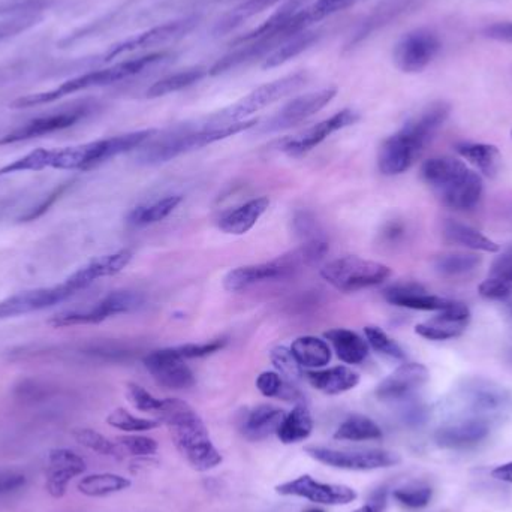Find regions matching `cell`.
Masks as SVG:
<instances>
[{
  "mask_svg": "<svg viewBox=\"0 0 512 512\" xmlns=\"http://www.w3.org/2000/svg\"><path fill=\"white\" fill-rule=\"evenodd\" d=\"M325 282L342 292H355L381 285L391 276V268L382 262L348 255L328 262L321 270Z\"/></svg>",
  "mask_w": 512,
  "mask_h": 512,
  "instance_id": "cell-8",
  "label": "cell"
},
{
  "mask_svg": "<svg viewBox=\"0 0 512 512\" xmlns=\"http://www.w3.org/2000/svg\"><path fill=\"white\" fill-rule=\"evenodd\" d=\"M108 426L114 429L122 430L126 433H143L149 430L158 429L161 426V421L147 420V418L135 417L131 412L123 408L114 409L107 417Z\"/></svg>",
  "mask_w": 512,
  "mask_h": 512,
  "instance_id": "cell-44",
  "label": "cell"
},
{
  "mask_svg": "<svg viewBox=\"0 0 512 512\" xmlns=\"http://www.w3.org/2000/svg\"><path fill=\"white\" fill-rule=\"evenodd\" d=\"M306 454L322 465L342 471L367 472L393 468L402 457L388 450H336L328 447H306Z\"/></svg>",
  "mask_w": 512,
  "mask_h": 512,
  "instance_id": "cell-9",
  "label": "cell"
},
{
  "mask_svg": "<svg viewBox=\"0 0 512 512\" xmlns=\"http://www.w3.org/2000/svg\"><path fill=\"white\" fill-rule=\"evenodd\" d=\"M303 264H306V259H304L301 249H297V251L279 256L273 261L234 268L225 276L224 288L230 292H240L255 283L283 279V277L291 276L295 271L300 270Z\"/></svg>",
  "mask_w": 512,
  "mask_h": 512,
  "instance_id": "cell-13",
  "label": "cell"
},
{
  "mask_svg": "<svg viewBox=\"0 0 512 512\" xmlns=\"http://www.w3.org/2000/svg\"><path fill=\"white\" fill-rule=\"evenodd\" d=\"M132 486L129 478L117 474H93L81 478L77 490L87 498H105L114 493L123 492Z\"/></svg>",
  "mask_w": 512,
  "mask_h": 512,
  "instance_id": "cell-39",
  "label": "cell"
},
{
  "mask_svg": "<svg viewBox=\"0 0 512 512\" xmlns=\"http://www.w3.org/2000/svg\"><path fill=\"white\" fill-rule=\"evenodd\" d=\"M442 50V39L435 30L421 27L405 33L393 48V62L405 74L424 71Z\"/></svg>",
  "mask_w": 512,
  "mask_h": 512,
  "instance_id": "cell-10",
  "label": "cell"
},
{
  "mask_svg": "<svg viewBox=\"0 0 512 512\" xmlns=\"http://www.w3.org/2000/svg\"><path fill=\"white\" fill-rule=\"evenodd\" d=\"M286 412L273 405H259L246 414L242 433L248 441L258 442L277 435Z\"/></svg>",
  "mask_w": 512,
  "mask_h": 512,
  "instance_id": "cell-27",
  "label": "cell"
},
{
  "mask_svg": "<svg viewBox=\"0 0 512 512\" xmlns=\"http://www.w3.org/2000/svg\"><path fill=\"white\" fill-rule=\"evenodd\" d=\"M358 120H360L358 113L345 108V110L333 114L328 119L310 126L309 129L300 132L295 137L288 138L285 144H283V152L286 155L292 156V158L303 156L304 153L310 152V150L319 146L322 141L327 140L330 135L336 134V132L342 131V129L348 128V126L355 125Z\"/></svg>",
  "mask_w": 512,
  "mask_h": 512,
  "instance_id": "cell-20",
  "label": "cell"
},
{
  "mask_svg": "<svg viewBox=\"0 0 512 512\" xmlns=\"http://www.w3.org/2000/svg\"><path fill=\"white\" fill-rule=\"evenodd\" d=\"M276 493L280 496H294V498L307 499L318 505L339 507L357 501L358 495L354 489L342 484H328L316 481L310 475H301L295 480L276 486Z\"/></svg>",
  "mask_w": 512,
  "mask_h": 512,
  "instance_id": "cell-15",
  "label": "cell"
},
{
  "mask_svg": "<svg viewBox=\"0 0 512 512\" xmlns=\"http://www.w3.org/2000/svg\"><path fill=\"white\" fill-rule=\"evenodd\" d=\"M256 388L265 397H279L285 400L297 397V391L291 384H286L285 379L277 372H262L256 379Z\"/></svg>",
  "mask_w": 512,
  "mask_h": 512,
  "instance_id": "cell-47",
  "label": "cell"
},
{
  "mask_svg": "<svg viewBox=\"0 0 512 512\" xmlns=\"http://www.w3.org/2000/svg\"><path fill=\"white\" fill-rule=\"evenodd\" d=\"M72 438L83 445L87 450L99 454V456L114 457V459H122V448L119 447L117 442L110 441L105 438L101 433L87 427H80V429L72 430Z\"/></svg>",
  "mask_w": 512,
  "mask_h": 512,
  "instance_id": "cell-42",
  "label": "cell"
},
{
  "mask_svg": "<svg viewBox=\"0 0 512 512\" xmlns=\"http://www.w3.org/2000/svg\"><path fill=\"white\" fill-rule=\"evenodd\" d=\"M334 439L349 442L379 441L382 439V430L366 415H351L340 424Z\"/></svg>",
  "mask_w": 512,
  "mask_h": 512,
  "instance_id": "cell-41",
  "label": "cell"
},
{
  "mask_svg": "<svg viewBox=\"0 0 512 512\" xmlns=\"http://www.w3.org/2000/svg\"><path fill=\"white\" fill-rule=\"evenodd\" d=\"M456 402L460 406V415L490 421L504 411L508 397L498 385L478 381L462 388L457 394Z\"/></svg>",
  "mask_w": 512,
  "mask_h": 512,
  "instance_id": "cell-17",
  "label": "cell"
},
{
  "mask_svg": "<svg viewBox=\"0 0 512 512\" xmlns=\"http://www.w3.org/2000/svg\"><path fill=\"white\" fill-rule=\"evenodd\" d=\"M333 345L337 357L346 364H361L369 357V345L355 331L346 328H334L324 334Z\"/></svg>",
  "mask_w": 512,
  "mask_h": 512,
  "instance_id": "cell-31",
  "label": "cell"
},
{
  "mask_svg": "<svg viewBox=\"0 0 512 512\" xmlns=\"http://www.w3.org/2000/svg\"><path fill=\"white\" fill-rule=\"evenodd\" d=\"M336 96V87H325V89L297 96V98L291 99L288 104L283 105L267 122L262 123L259 126V132L273 134V132L294 128V126L306 122L307 119L324 110Z\"/></svg>",
  "mask_w": 512,
  "mask_h": 512,
  "instance_id": "cell-14",
  "label": "cell"
},
{
  "mask_svg": "<svg viewBox=\"0 0 512 512\" xmlns=\"http://www.w3.org/2000/svg\"><path fill=\"white\" fill-rule=\"evenodd\" d=\"M41 17L35 14H24L21 17L12 18V20L2 21L0 23V39L8 38V36L18 35L29 27L35 26Z\"/></svg>",
  "mask_w": 512,
  "mask_h": 512,
  "instance_id": "cell-53",
  "label": "cell"
},
{
  "mask_svg": "<svg viewBox=\"0 0 512 512\" xmlns=\"http://www.w3.org/2000/svg\"><path fill=\"white\" fill-rule=\"evenodd\" d=\"M126 396H128L129 402L141 412H147V414H156L161 411L162 400L156 399L155 396L149 393L146 388L141 387L138 384H128L126 387Z\"/></svg>",
  "mask_w": 512,
  "mask_h": 512,
  "instance_id": "cell-51",
  "label": "cell"
},
{
  "mask_svg": "<svg viewBox=\"0 0 512 512\" xmlns=\"http://www.w3.org/2000/svg\"><path fill=\"white\" fill-rule=\"evenodd\" d=\"M170 57L171 54L168 53V51H155V53L143 54V56L134 57V59L123 60V62L108 66V68L78 75V77L71 78V80L65 81V83L57 86L56 89L48 90V92L33 93V95L15 99L11 107H38V105L51 104V102L59 101V99L74 95V93L81 92V90L110 86V84H116L119 83V81L135 77V75L141 74V72L146 71V69L165 62V60L170 59Z\"/></svg>",
  "mask_w": 512,
  "mask_h": 512,
  "instance_id": "cell-4",
  "label": "cell"
},
{
  "mask_svg": "<svg viewBox=\"0 0 512 512\" xmlns=\"http://www.w3.org/2000/svg\"><path fill=\"white\" fill-rule=\"evenodd\" d=\"M450 113V105L436 102L406 122L396 134L388 137L379 150L378 165L381 173L397 176L408 171L439 128L447 122Z\"/></svg>",
  "mask_w": 512,
  "mask_h": 512,
  "instance_id": "cell-1",
  "label": "cell"
},
{
  "mask_svg": "<svg viewBox=\"0 0 512 512\" xmlns=\"http://www.w3.org/2000/svg\"><path fill=\"white\" fill-rule=\"evenodd\" d=\"M90 111H92V105L80 104L74 105L68 110L48 114V116L36 117L30 122L24 123L20 128L3 135L0 138V146L33 140V138L44 137V135L71 128V126L77 125L80 120H83L84 117L89 116Z\"/></svg>",
  "mask_w": 512,
  "mask_h": 512,
  "instance_id": "cell-16",
  "label": "cell"
},
{
  "mask_svg": "<svg viewBox=\"0 0 512 512\" xmlns=\"http://www.w3.org/2000/svg\"><path fill=\"white\" fill-rule=\"evenodd\" d=\"M270 200L267 197L255 198L243 206L231 210L219 219V228L231 236H243L255 227L256 222L267 212Z\"/></svg>",
  "mask_w": 512,
  "mask_h": 512,
  "instance_id": "cell-29",
  "label": "cell"
},
{
  "mask_svg": "<svg viewBox=\"0 0 512 512\" xmlns=\"http://www.w3.org/2000/svg\"><path fill=\"white\" fill-rule=\"evenodd\" d=\"M388 507V493L385 489H379L378 492L370 496L366 505L352 512H385Z\"/></svg>",
  "mask_w": 512,
  "mask_h": 512,
  "instance_id": "cell-58",
  "label": "cell"
},
{
  "mask_svg": "<svg viewBox=\"0 0 512 512\" xmlns=\"http://www.w3.org/2000/svg\"><path fill=\"white\" fill-rule=\"evenodd\" d=\"M492 477L502 483L512 484V462L496 466L492 471Z\"/></svg>",
  "mask_w": 512,
  "mask_h": 512,
  "instance_id": "cell-60",
  "label": "cell"
},
{
  "mask_svg": "<svg viewBox=\"0 0 512 512\" xmlns=\"http://www.w3.org/2000/svg\"><path fill=\"white\" fill-rule=\"evenodd\" d=\"M511 138H512V131H511Z\"/></svg>",
  "mask_w": 512,
  "mask_h": 512,
  "instance_id": "cell-63",
  "label": "cell"
},
{
  "mask_svg": "<svg viewBox=\"0 0 512 512\" xmlns=\"http://www.w3.org/2000/svg\"><path fill=\"white\" fill-rule=\"evenodd\" d=\"M143 361L153 379L168 390H188L195 385L194 373L174 348L150 352Z\"/></svg>",
  "mask_w": 512,
  "mask_h": 512,
  "instance_id": "cell-18",
  "label": "cell"
},
{
  "mask_svg": "<svg viewBox=\"0 0 512 512\" xmlns=\"http://www.w3.org/2000/svg\"><path fill=\"white\" fill-rule=\"evenodd\" d=\"M183 198L180 195H171V197L162 198L155 203L146 204V206L135 207L128 215V224L132 227H147V225L158 224L171 215L174 210L182 203Z\"/></svg>",
  "mask_w": 512,
  "mask_h": 512,
  "instance_id": "cell-40",
  "label": "cell"
},
{
  "mask_svg": "<svg viewBox=\"0 0 512 512\" xmlns=\"http://www.w3.org/2000/svg\"><path fill=\"white\" fill-rule=\"evenodd\" d=\"M72 295H75L74 292L66 286L65 282L50 288L30 289V291L11 295L0 301V321L56 306L71 298Z\"/></svg>",
  "mask_w": 512,
  "mask_h": 512,
  "instance_id": "cell-19",
  "label": "cell"
},
{
  "mask_svg": "<svg viewBox=\"0 0 512 512\" xmlns=\"http://www.w3.org/2000/svg\"><path fill=\"white\" fill-rule=\"evenodd\" d=\"M319 38H321V32L316 30H303V32L295 33L291 38L286 39L277 50H274L267 59L262 63V68L273 69L277 66L285 65L289 60L295 59V57L303 54L304 51L312 48L313 45L318 44Z\"/></svg>",
  "mask_w": 512,
  "mask_h": 512,
  "instance_id": "cell-33",
  "label": "cell"
},
{
  "mask_svg": "<svg viewBox=\"0 0 512 512\" xmlns=\"http://www.w3.org/2000/svg\"><path fill=\"white\" fill-rule=\"evenodd\" d=\"M209 75V69L203 66H194V68L183 69V71L174 72L167 75L161 80L153 83L147 89V98H161V96L171 95V93L180 92V90L188 89L194 84L200 83L201 80Z\"/></svg>",
  "mask_w": 512,
  "mask_h": 512,
  "instance_id": "cell-37",
  "label": "cell"
},
{
  "mask_svg": "<svg viewBox=\"0 0 512 512\" xmlns=\"http://www.w3.org/2000/svg\"><path fill=\"white\" fill-rule=\"evenodd\" d=\"M132 254L128 249H122V251L114 252V254L98 256V258L90 261L89 264L81 267L80 270L72 273L68 279L65 280L66 286L71 289L74 294L83 291L87 286L92 285L102 277L114 276V274L120 273L123 268L128 267L131 262Z\"/></svg>",
  "mask_w": 512,
  "mask_h": 512,
  "instance_id": "cell-25",
  "label": "cell"
},
{
  "mask_svg": "<svg viewBox=\"0 0 512 512\" xmlns=\"http://www.w3.org/2000/svg\"><path fill=\"white\" fill-rule=\"evenodd\" d=\"M68 189V185L59 186V188L54 189L53 192H51L50 195H48L47 198H44L42 200V203H39L38 206L33 207V209H30L29 212L26 213V215L21 216V221H33V219L39 218V216L44 215L45 212H47L48 209H50L51 206H53L54 201L57 200V198L60 197V195L63 194V192Z\"/></svg>",
  "mask_w": 512,
  "mask_h": 512,
  "instance_id": "cell-56",
  "label": "cell"
},
{
  "mask_svg": "<svg viewBox=\"0 0 512 512\" xmlns=\"http://www.w3.org/2000/svg\"><path fill=\"white\" fill-rule=\"evenodd\" d=\"M143 297L137 292L116 291L84 310H68L57 313L48 321L54 328L77 327V325L99 324L120 313L132 312L143 304Z\"/></svg>",
  "mask_w": 512,
  "mask_h": 512,
  "instance_id": "cell-11",
  "label": "cell"
},
{
  "mask_svg": "<svg viewBox=\"0 0 512 512\" xmlns=\"http://www.w3.org/2000/svg\"><path fill=\"white\" fill-rule=\"evenodd\" d=\"M421 177L450 209H474L483 195V177L465 162L450 156L424 162Z\"/></svg>",
  "mask_w": 512,
  "mask_h": 512,
  "instance_id": "cell-3",
  "label": "cell"
},
{
  "mask_svg": "<svg viewBox=\"0 0 512 512\" xmlns=\"http://www.w3.org/2000/svg\"><path fill=\"white\" fill-rule=\"evenodd\" d=\"M357 2L358 0H318V2L310 6V8H312L315 20L319 21L322 20V18L336 14V12L343 11V9L349 8V6Z\"/></svg>",
  "mask_w": 512,
  "mask_h": 512,
  "instance_id": "cell-55",
  "label": "cell"
},
{
  "mask_svg": "<svg viewBox=\"0 0 512 512\" xmlns=\"http://www.w3.org/2000/svg\"><path fill=\"white\" fill-rule=\"evenodd\" d=\"M306 379L313 388L328 396L346 393L354 390L360 384V375L345 366L331 367L324 370H309Z\"/></svg>",
  "mask_w": 512,
  "mask_h": 512,
  "instance_id": "cell-28",
  "label": "cell"
},
{
  "mask_svg": "<svg viewBox=\"0 0 512 512\" xmlns=\"http://www.w3.org/2000/svg\"><path fill=\"white\" fill-rule=\"evenodd\" d=\"M484 36L493 39V41L512 44V21H501V23L490 24V26L484 29Z\"/></svg>",
  "mask_w": 512,
  "mask_h": 512,
  "instance_id": "cell-57",
  "label": "cell"
},
{
  "mask_svg": "<svg viewBox=\"0 0 512 512\" xmlns=\"http://www.w3.org/2000/svg\"><path fill=\"white\" fill-rule=\"evenodd\" d=\"M158 417L195 471H212L221 465L224 460L221 451L213 444L206 424L191 405L180 399H164Z\"/></svg>",
  "mask_w": 512,
  "mask_h": 512,
  "instance_id": "cell-2",
  "label": "cell"
},
{
  "mask_svg": "<svg viewBox=\"0 0 512 512\" xmlns=\"http://www.w3.org/2000/svg\"><path fill=\"white\" fill-rule=\"evenodd\" d=\"M480 294L489 300H507L512 297V251L493 262L489 274L480 285Z\"/></svg>",
  "mask_w": 512,
  "mask_h": 512,
  "instance_id": "cell-30",
  "label": "cell"
},
{
  "mask_svg": "<svg viewBox=\"0 0 512 512\" xmlns=\"http://www.w3.org/2000/svg\"><path fill=\"white\" fill-rule=\"evenodd\" d=\"M313 432V418L309 408L303 403H298L289 414L285 415L279 430L277 438L285 445L298 444L306 441Z\"/></svg>",
  "mask_w": 512,
  "mask_h": 512,
  "instance_id": "cell-34",
  "label": "cell"
},
{
  "mask_svg": "<svg viewBox=\"0 0 512 512\" xmlns=\"http://www.w3.org/2000/svg\"><path fill=\"white\" fill-rule=\"evenodd\" d=\"M27 478L23 472L14 468H2L0 466V496L17 492L26 486Z\"/></svg>",
  "mask_w": 512,
  "mask_h": 512,
  "instance_id": "cell-54",
  "label": "cell"
},
{
  "mask_svg": "<svg viewBox=\"0 0 512 512\" xmlns=\"http://www.w3.org/2000/svg\"><path fill=\"white\" fill-rule=\"evenodd\" d=\"M280 2L282 0H246V2L240 3L239 6L231 9L222 20H219L213 32L216 36L228 35V33L234 32V30L243 26L246 21L258 17L259 14L274 8Z\"/></svg>",
  "mask_w": 512,
  "mask_h": 512,
  "instance_id": "cell-36",
  "label": "cell"
},
{
  "mask_svg": "<svg viewBox=\"0 0 512 512\" xmlns=\"http://www.w3.org/2000/svg\"><path fill=\"white\" fill-rule=\"evenodd\" d=\"M471 322V310L466 304L454 301L435 318L418 324L415 333L427 340H450L462 336Z\"/></svg>",
  "mask_w": 512,
  "mask_h": 512,
  "instance_id": "cell-24",
  "label": "cell"
},
{
  "mask_svg": "<svg viewBox=\"0 0 512 512\" xmlns=\"http://www.w3.org/2000/svg\"><path fill=\"white\" fill-rule=\"evenodd\" d=\"M227 345V340L216 339L207 343H188V345L176 346L174 351L177 352L179 357L183 360H192V358L209 357L215 352L221 351Z\"/></svg>",
  "mask_w": 512,
  "mask_h": 512,
  "instance_id": "cell-52",
  "label": "cell"
},
{
  "mask_svg": "<svg viewBox=\"0 0 512 512\" xmlns=\"http://www.w3.org/2000/svg\"><path fill=\"white\" fill-rule=\"evenodd\" d=\"M480 262V256L474 254H447L436 259L435 267L444 276H459L474 270Z\"/></svg>",
  "mask_w": 512,
  "mask_h": 512,
  "instance_id": "cell-46",
  "label": "cell"
},
{
  "mask_svg": "<svg viewBox=\"0 0 512 512\" xmlns=\"http://www.w3.org/2000/svg\"><path fill=\"white\" fill-rule=\"evenodd\" d=\"M9 204H11V201L9 200H0V216H2V213L8 209Z\"/></svg>",
  "mask_w": 512,
  "mask_h": 512,
  "instance_id": "cell-61",
  "label": "cell"
},
{
  "mask_svg": "<svg viewBox=\"0 0 512 512\" xmlns=\"http://www.w3.org/2000/svg\"><path fill=\"white\" fill-rule=\"evenodd\" d=\"M198 21H200V18L192 15V17L159 24V26L152 27V29L140 33V35L132 36V38L113 45L105 53L104 60L105 62H111V60L126 56V54L138 53V51L149 50V48L164 47V45L171 44V42L179 41V39L188 36L198 26Z\"/></svg>",
  "mask_w": 512,
  "mask_h": 512,
  "instance_id": "cell-12",
  "label": "cell"
},
{
  "mask_svg": "<svg viewBox=\"0 0 512 512\" xmlns=\"http://www.w3.org/2000/svg\"><path fill=\"white\" fill-rule=\"evenodd\" d=\"M83 457L69 448H56L48 453L47 471H45V489L54 499H62L68 492L74 478L86 472Z\"/></svg>",
  "mask_w": 512,
  "mask_h": 512,
  "instance_id": "cell-22",
  "label": "cell"
},
{
  "mask_svg": "<svg viewBox=\"0 0 512 512\" xmlns=\"http://www.w3.org/2000/svg\"><path fill=\"white\" fill-rule=\"evenodd\" d=\"M393 496L403 507L411 508V510H421L432 502L433 490L427 484L414 483L394 490Z\"/></svg>",
  "mask_w": 512,
  "mask_h": 512,
  "instance_id": "cell-45",
  "label": "cell"
},
{
  "mask_svg": "<svg viewBox=\"0 0 512 512\" xmlns=\"http://www.w3.org/2000/svg\"><path fill=\"white\" fill-rule=\"evenodd\" d=\"M306 512H325V511L318 510V508H315V510H309V511H306Z\"/></svg>",
  "mask_w": 512,
  "mask_h": 512,
  "instance_id": "cell-62",
  "label": "cell"
},
{
  "mask_svg": "<svg viewBox=\"0 0 512 512\" xmlns=\"http://www.w3.org/2000/svg\"><path fill=\"white\" fill-rule=\"evenodd\" d=\"M364 334H366L367 343L379 354L393 358V360H405V352L400 348L399 343L394 342L382 328L369 325L364 328Z\"/></svg>",
  "mask_w": 512,
  "mask_h": 512,
  "instance_id": "cell-48",
  "label": "cell"
},
{
  "mask_svg": "<svg viewBox=\"0 0 512 512\" xmlns=\"http://www.w3.org/2000/svg\"><path fill=\"white\" fill-rule=\"evenodd\" d=\"M158 134V129L129 132L80 146L53 150V170L90 171L104 162L144 146Z\"/></svg>",
  "mask_w": 512,
  "mask_h": 512,
  "instance_id": "cell-5",
  "label": "cell"
},
{
  "mask_svg": "<svg viewBox=\"0 0 512 512\" xmlns=\"http://www.w3.org/2000/svg\"><path fill=\"white\" fill-rule=\"evenodd\" d=\"M489 435L490 421L459 415L436 430L435 442L444 450H466L481 444Z\"/></svg>",
  "mask_w": 512,
  "mask_h": 512,
  "instance_id": "cell-21",
  "label": "cell"
},
{
  "mask_svg": "<svg viewBox=\"0 0 512 512\" xmlns=\"http://www.w3.org/2000/svg\"><path fill=\"white\" fill-rule=\"evenodd\" d=\"M444 237L451 245L462 246L469 251L487 252V254L499 252L498 243L493 242L475 228L460 224V222H447L444 227Z\"/></svg>",
  "mask_w": 512,
  "mask_h": 512,
  "instance_id": "cell-32",
  "label": "cell"
},
{
  "mask_svg": "<svg viewBox=\"0 0 512 512\" xmlns=\"http://www.w3.org/2000/svg\"><path fill=\"white\" fill-rule=\"evenodd\" d=\"M53 164V150L36 149L27 153L23 158L11 162L0 168V176H8L14 173H26V171H42L51 168Z\"/></svg>",
  "mask_w": 512,
  "mask_h": 512,
  "instance_id": "cell-43",
  "label": "cell"
},
{
  "mask_svg": "<svg viewBox=\"0 0 512 512\" xmlns=\"http://www.w3.org/2000/svg\"><path fill=\"white\" fill-rule=\"evenodd\" d=\"M429 378V369L424 364H402L378 385L376 397L382 402H399V400L409 399L429 382Z\"/></svg>",
  "mask_w": 512,
  "mask_h": 512,
  "instance_id": "cell-23",
  "label": "cell"
},
{
  "mask_svg": "<svg viewBox=\"0 0 512 512\" xmlns=\"http://www.w3.org/2000/svg\"><path fill=\"white\" fill-rule=\"evenodd\" d=\"M291 351L298 364L306 369H321L331 361L330 346L315 336L298 337L292 342Z\"/></svg>",
  "mask_w": 512,
  "mask_h": 512,
  "instance_id": "cell-35",
  "label": "cell"
},
{
  "mask_svg": "<svg viewBox=\"0 0 512 512\" xmlns=\"http://www.w3.org/2000/svg\"><path fill=\"white\" fill-rule=\"evenodd\" d=\"M117 444L122 451L134 457H152L158 453V442L149 436L128 435L117 438Z\"/></svg>",
  "mask_w": 512,
  "mask_h": 512,
  "instance_id": "cell-50",
  "label": "cell"
},
{
  "mask_svg": "<svg viewBox=\"0 0 512 512\" xmlns=\"http://www.w3.org/2000/svg\"><path fill=\"white\" fill-rule=\"evenodd\" d=\"M385 300L397 307H406L424 312H442L448 309L454 301L438 295L429 294L426 289L418 285H396L384 292Z\"/></svg>",
  "mask_w": 512,
  "mask_h": 512,
  "instance_id": "cell-26",
  "label": "cell"
},
{
  "mask_svg": "<svg viewBox=\"0 0 512 512\" xmlns=\"http://www.w3.org/2000/svg\"><path fill=\"white\" fill-rule=\"evenodd\" d=\"M309 81V74L306 71H297L294 74L285 75L277 78L270 83L262 84L256 87L248 95L218 113L207 117L203 126L207 128H218V126L233 125V123L245 122L252 114L270 107L274 102L292 95L303 89Z\"/></svg>",
  "mask_w": 512,
  "mask_h": 512,
  "instance_id": "cell-7",
  "label": "cell"
},
{
  "mask_svg": "<svg viewBox=\"0 0 512 512\" xmlns=\"http://www.w3.org/2000/svg\"><path fill=\"white\" fill-rule=\"evenodd\" d=\"M38 0H9L0 2V15L11 14V12L33 11Z\"/></svg>",
  "mask_w": 512,
  "mask_h": 512,
  "instance_id": "cell-59",
  "label": "cell"
},
{
  "mask_svg": "<svg viewBox=\"0 0 512 512\" xmlns=\"http://www.w3.org/2000/svg\"><path fill=\"white\" fill-rule=\"evenodd\" d=\"M457 153L463 159L474 165L478 171L493 177L501 167L502 156L498 147L484 143H460L456 147Z\"/></svg>",
  "mask_w": 512,
  "mask_h": 512,
  "instance_id": "cell-38",
  "label": "cell"
},
{
  "mask_svg": "<svg viewBox=\"0 0 512 512\" xmlns=\"http://www.w3.org/2000/svg\"><path fill=\"white\" fill-rule=\"evenodd\" d=\"M258 119L245 120V122L233 123V125L218 126V128H207L201 125L198 129H185V131L174 132L173 135L156 141L152 146L144 149L138 158L143 164L155 165L171 161L183 153L192 152L195 149H203L218 141L227 140L240 132L248 131L258 125Z\"/></svg>",
  "mask_w": 512,
  "mask_h": 512,
  "instance_id": "cell-6",
  "label": "cell"
},
{
  "mask_svg": "<svg viewBox=\"0 0 512 512\" xmlns=\"http://www.w3.org/2000/svg\"><path fill=\"white\" fill-rule=\"evenodd\" d=\"M270 360L273 366L279 370V375L283 376L289 384L300 381L301 376H303L301 366L298 364V361L295 360L291 348L277 346V348L271 349Z\"/></svg>",
  "mask_w": 512,
  "mask_h": 512,
  "instance_id": "cell-49",
  "label": "cell"
}]
</instances>
